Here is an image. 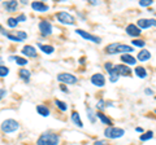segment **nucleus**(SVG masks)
Listing matches in <instances>:
<instances>
[{
    "instance_id": "obj_7",
    "label": "nucleus",
    "mask_w": 156,
    "mask_h": 145,
    "mask_svg": "<svg viewBox=\"0 0 156 145\" xmlns=\"http://www.w3.org/2000/svg\"><path fill=\"white\" fill-rule=\"evenodd\" d=\"M76 32L78 34V35H81L82 38H83V39H87V40H90V42H92V43H96V44H99V43L101 42V39H100L99 36L92 35V34L87 32V31H85V30H82V29H77Z\"/></svg>"
},
{
    "instance_id": "obj_40",
    "label": "nucleus",
    "mask_w": 156,
    "mask_h": 145,
    "mask_svg": "<svg viewBox=\"0 0 156 145\" xmlns=\"http://www.w3.org/2000/svg\"><path fill=\"white\" fill-rule=\"evenodd\" d=\"M60 89L62 91V92H66V93L69 92V89H68V88H66V87H65L64 84H60Z\"/></svg>"
},
{
    "instance_id": "obj_25",
    "label": "nucleus",
    "mask_w": 156,
    "mask_h": 145,
    "mask_svg": "<svg viewBox=\"0 0 156 145\" xmlns=\"http://www.w3.org/2000/svg\"><path fill=\"white\" fill-rule=\"evenodd\" d=\"M115 66L116 65H113L112 62H105V64H104V69H105V71L108 72L109 75H115Z\"/></svg>"
},
{
    "instance_id": "obj_13",
    "label": "nucleus",
    "mask_w": 156,
    "mask_h": 145,
    "mask_svg": "<svg viewBox=\"0 0 156 145\" xmlns=\"http://www.w3.org/2000/svg\"><path fill=\"white\" fill-rule=\"evenodd\" d=\"M31 8L34 9V11L41 12V13H44V12H47L48 9H50V7H48L46 3H43V2H33L31 3Z\"/></svg>"
},
{
    "instance_id": "obj_12",
    "label": "nucleus",
    "mask_w": 156,
    "mask_h": 145,
    "mask_svg": "<svg viewBox=\"0 0 156 145\" xmlns=\"http://www.w3.org/2000/svg\"><path fill=\"white\" fill-rule=\"evenodd\" d=\"M140 32H142V30H140L136 25H134V23H130V25L126 26V34H128L129 36H131V38L140 36Z\"/></svg>"
},
{
    "instance_id": "obj_1",
    "label": "nucleus",
    "mask_w": 156,
    "mask_h": 145,
    "mask_svg": "<svg viewBox=\"0 0 156 145\" xmlns=\"http://www.w3.org/2000/svg\"><path fill=\"white\" fill-rule=\"evenodd\" d=\"M134 51L133 47L126 46V44H121V43H112L105 47V53L107 55H117V53H131Z\"/></svg>"
},
{
    "instance_id": "obj_3",
    "label": "nucleus",
    "mask_w": 156,
    "mask_h": 145,
    "mask_svg": "<svg viewBox=\"0 0 156 145\" xmlns=\"http://www.w3.org/2000/svg\"><path fill=\"white\" fill-rule=\"evenodd\" d=\"M125 135V131L122 128H120V127H113V126H108L105 130H104V136L107 139H120V137H122Z\"/></svg>"
},
{
    "instance_id": "obj_18",
    "label": "nucleus",
    "mask_w": 156,
    "mask_h": 145,
    "mask_svg": "<svg viewBox=\"0 0 156 145\" xmlns=\"http://www.w3.org/2000/svg\"><path fill=\"white\" fill-rule=\"evenodd\" d=\"M151 59V53L147 51V49H142L139 53H138V56H136V60H139L140 62H143V61H147Z\"/></svg>"
},
{
    "instance_id": "obj_45",
    "label": "nucleus",
    "mask_w": 156,
    "mask_h": 145,
    "mask_svg": "<svg viewBox=\"0 0 156 145\" xmlns=\"http://www.w3.org/2000/svg\"><path fill=\"white\" fill-rule=\"evenodd\" d=\"M155 113H156V109H155Z\"/></svg>"
},
{
    "instance_id": "obj_43",
    "label": "nucleus",
    "mask_w": 156,
    "mask_h": 145,
    "mask_svg": "<svg viewBox=\"0 0 156 145\" xmlns=\"http://www.w3.org/2000/svg\"><path fill=\"white\" fill-rule=\"evenodd\" d=\"M85 61H86V59H85V57H82V59L80 60V62H81V64H83V62H85Z\"/></svg>"
},
{
    "instance_id": "obj_22",
    "label": "nucleus",
    "mask_w": 156,
    "mask_h": 145,
    "mask_svg": "<svg viewBox=\"0 0 156 145\" xmlns=\"http://www.w3.org/2000/svg\"><path fill=\"white\" fill-rule=\"evenodd\" d=\"M96 118L98 119H100V122L101 123H104V124H108V126H112V120L107 117V115L104 113H101V112H98L96 113Z\"/></svg>"
},
{
    "instance_id": "obj_4",
    "label": "nucleus",
    "mask_w": 156,
    "mask_h": 145,
    "mask_svg": "<svg viewBox=\"0 0 156 145\" xmlns=\"http://www.w3.org/2000/svg\"><path fill=\"white\" fill-rule=\"evenodd\" d=\"M55 17L57 18L58 22H61L62 25H74L76 23V18L72 16L70 13H68L65 11H61V12H57L55 14Z\"/></svg>"
},
{
    "instance_id": "obj_9",
    "label": "nucleus",
    "mask_w": 156,
    "mask_h": 145,
    "mask_svg": "<svg viewBox=\"0 0 156 145\" xmlns=\"http://www.w3.org/2000/svg\"><path fill=\"white\" fill-rule=\"evenodd\" d=\"M115 75H121V76H130L131 75V69L128 65H116L115 66Z\"/></svg>"
},
{
    "instance_id": "obj_35",
    "label": "nucleus",
    "mask_w": 156,
    "mask_h": 145,
    "mask_svg": "<svg viewBox=\"0 0 156 145\" xmlns=\"http://www.w3.org/2000/svg\"><path fill=\"white\" fill-rule=\"evenodd\" d=\"M96 108L98 109H100V110H103L104 108H105V103H104V100H99V101H98V104H96Z\"/></svg>"
},
{
    "instance_id": "obj_46",
    "label": "nucleus",
    "mask_w": 156,
    "mask_h": 145,
    "mask_svg": "<svg viewBox=\"0 0 156 145\" xmlns=\"http://www.w3.org/2000/svg\"><path fill=\"white\" fill-rule=\"evenodd\" d=\"M155 70H156V69H155Z\"/></svg>"
},
{
    "instance_id": "obj_28",
    "label": "nucleus",
    "mask_w": 156,
    "mask_h": 145,
    "mask_svg": "<svg viewBox=\"0 0 156 145\" xmlns=\"http://www.w3.org/2000/svg\"><path fill=\"white\" fill-rule=\"evenodd\" d=\"M7 25L9 26V27H12V29H14L17 25H18V21H17V18L16 17H9L8 20H7Z\"/></svg>"
},
{
    "instance_id": "obj_11",
    "label": "nucleus",
    "mask_w": 156,
    "mask_h": 145,
    "mask_svg": "<svg viewBox=\"0 0 156 145\" xmlns=\"http://www.w3.org/2000/svg\"><path fill=\"white\" fill-rule=\"evenodd\" d=\"M136 26H138L140 30H142V29H148L151 26L156 27V20H154V18H140V20H138Z\"/></svg>"
},
{
    "instance_id": "obj_24",
    "label": "nucleus",
    "mask_w": 156,
    "mask_h": 145,
    "mask_svg": "<svg viewBox=\"0 0 156 145\" xmlns=\"http://www.w3.org/2000/svg\"><path fill=\"white\" fill-rule=\"evenodd\" d=\"M9 60H14L20 66H26L29 64V61L26 59H23V57H20V56H11V57H9Z\"/></svg>"
},
{
    "instance_id": "obj_44",
    "label": "nucleus",
    "mask_w": 156,
    "mask_h": 145,
    "mask_svg": "<svg viewBox=\"0 0 156 145\" xmlns=\"http://www.w3.org/2000/svg\"><path fill=\"white\" fill-rule=\"evenodd\" d=\"M155 100H156V96H155Z\"/></svg>"
},
{
    "instance_id": "obj_42",
    "label": "nucleus",
    "mask_w": 156,
    "mask_h": 145,
    "mask_svg": "<svg viewBox=\"0 0 156 145\" xmlns=\"http://www.w3.org/2000/svg\"><path fill=\"white\" fill-rule=\"evenodd\" d=\"M7 95V91L5 89H4V88H2V99L4 97V96H5Z\"/></svg>"
},
{
    "instance_id": "obj_32",
    "label": "nucleus",
    "mask_w": 156,
    "mask_h": 145,
    "mask_svg": "<svg viewBox=\"0 0 156 145\" xmlns=\"http://www.w3.org/2000/svg\"><path fill=\"white\" fill-rule=\"evenodd\" d=\"M8 72H9V69H8V67H5L4 65L0 66V76H2V78L7 76V75H8Z\"/></svg>"
},
{
    "instance_id": "obj_38",
    "label": "nucleus",
    "mask_w": 156,
    "mask_h": 145,
    "mask_svg": "<svg viewBox=\"0 0 156 145\" xmlns=\"http://www.w3.org/2000/svg\"><path fill=\"white\" fill-rule=\"evenodd\" d=\"M16 18H17V21H18V22L26 21V16H25V14H20V16H17Z\"/></svg>"
},
{
    "instance_id": "obj_36",
    "label": "nucleus",
    "mask_w": 156,
    "mask_h": 145,
    "mask_svg": "<svg viewBox=\"0 0 156 145\" xmlns=\"http://www.w3.org/2000/svg\"><path fill=\"white\" fill-rule=\"evenodd\" d=\"M119 78H120L119 75H109V82L111 83H116V82L119 80Z\"/></svg>"
},
{
    "instance_id": "obj_5",
    "label": "nucleus",
    "mask_w": 156,
    "mask_h": 145,
    "mask_svg": "<svg viewBox=\"0 0 156 145\" xmlns=\"http://www.w3.org/2000/svg\"><path fill=\"white\" fill-rule=\"evenodd\" d=\"M18 128H20V124L14 119H5L2 123V131L5 133H12L14 131H17Z\"/></svg>"
},
{
    "instance_id": "obj_21",
    "label": "nucleus",
    "mask_w": 156,
    "mask_h": 145,
    "mask_svg": "<svg viewBox=\"0 0 156 145\" xmlns=\"http://www.w3.org/2000/svg\"><path fill=\"white\" fill-rule=\"evenodd\" d=\"M37 112L39 115H42V117H48V115H50V109L44 105H37Z\"/></svg>"
},
{
    "instance_id": "obj_23",
    "label": "nucleus",
    "mask_w": 156,
    "mask_h": 145,
    "mask_svg": "<svg viewBox=\"0 0 156 145\" xmlns=\"http://www.w3.org/2000/svg\"><path fill=\"white\" fill-rule=\"evenodd\" d=\"M38 47L41 48V49L44 52L46 55H52V53L55 52V47H52V46H50V44H41V43H39Z\"/></svg>"
},
{
    "instance_id": "obj_16",
    "label": "nucleus",
    "mask_w": 156,
    "mask_h": 145,
    "mask_svg": "<svg viewBox=\"0 0 156 145\" xmlns=\"http://www.w3.org/2000/svg\"><path fill=\"white\" fill-rule=\"evenodd\" d=\"M121 61L125 62V64H128V65H130V66L136 64V59L131 56L130 53H125V55H121Z\"/></svg>"
},
{
    "instance_id": "obj_8",
    "label": "nucleus",
    "mask_w": 156,
    "mask_h": 145,
    "mask_svg": "<svg viewBox=\"0 0 156 145\" xmlns=\"http://www.w3.org/2000/svg\"><path fill=\"white\" fill-rule=\"evenodd\" d=\"M90 80L95 87H99V88H101V87L105 86V76L103 74H100V72H95V74H92Z\"/></svg>"
},
{
    "instance_id": "obj_31",
    "label": "nucleus",
    "mask_w": 156,
    "mask_h": 145,
    "mask_svg": "<svg viewBox=\"0 0 156 145\" xmlns=\"http://www.w3.org/2000/svg\"><path fill=\"white\" fill-rule=\"evenodd\" d=\"M9 40H13V42H22L20 38L16 35V34H12V32H7V35H5Z\"/></svg>"
},
{
    "instance_id": "obj_6",
    "label": "nucleus",
    "mask_w": 156,
    "mask_h": 145,
    "mask_svg": "<svg viewBox=\"0 0 156 145\" xmlns=\"http://www.w3.org/2000/svg\"><path fill=\"white\" fill-rule=\"evenodd\" d=\"M57 80L64 84H76L78 82V78L76 75L70 74V72H61L57 75Z\"/></svg>"
},
{
    "instance_id": "obj_26",
    "label": "nucleus",
    "mask_w": 156,
    "mask_h": 145,
    "mask_svg": "<svg viewBox=\"0 0 156 145\" xmlns=\"http://www.w3.org/2000/svg\"><path fill=\"white\" fill-rule=\"evenodd\" d=\"M154 137V132L152 131H147V132H144V133H142L139 136V140L140 141H147V140H151Z\"/></svg>"
},
{
    "instance_id": "obj_34",
    "label": "nucleus",
    "mask_w": 156,
    "mask_h": 145,
    "mask_svg": "<svg viewBox=\"0 0 156 145\" xmlns=\"http://www.w3.org/2000/svg\"><path fill=\"white\" fill-rule=\"evenodd\" d=\"M151 4H152L151 0H140V2H139V5L140 7H150Z\"/></svg>"
},
{
    "instance_id": "obj_37",
    "label": "nucleus",
    "mask_w": 156,
    "mask_h": 145,
    "mask_svg": "<svg viewBox=\"0 0 156 145\" xmlns=\"http://www.w3.org/2000/svg\"><path fill=\"white\" fill-rule=\"evenodd\" d=\"M94 145H109V144L107 143L105 140H96V141L94 143Z\"/></svg>"
},
{
    "instance_id": "obj_14",
    "label": "nucleus",
    "mask_w": 156,
    "mask_h": 145,
    "mask_svg": "<svg viewBox=\"0 0 156 145\" xmlns=\"http://www.w3.org/2000/svg\"><path fill=\"white\" fill-rule=\"evenodd\" d=\"M22 55L26 57H30V59H35L38 56L37 55V49L33 46H25L22 48Z\"/></svg>"
},
{
    "instance_id": "obj_10",
    "label": "nucleus",
    "mask_w": 156,
    "mask_h": 145,
    "mask_svg": "<svg viewBox=\"0 0 156 145\" xmlns=\"http://www.w3.org/2000/svg\"><path fill=\"white\" fill-rule=\"evenodd\" d=\"M39 31H41V34L43 36H48L52 34V25L48 21L43 20L39 22Z\"/></svg>"
},
{
    "instance_id": "obj_30",
    "label": "nucleus",
    "mask_w": 156,
    "mask_h": 145,
    "mask_svg": "<svg viewBox=\"0 0 156 145\" xmlns=\"http://www.w3.org/2000/svg\"><path fill=\"white\" fill-rule=\"evenodd\" d=\"M131 44H133L134 47H144L146 46V42L144 40H142V39H134L133 42H131Z\"/></svg>"
},
{
    "instance_id": "obj_41",
    "label": "nucleus",
    "mask_w": 156,
    "mask_h": 145,
    "mask_svg": "<svg viewBox=\"0 0 156 145\" xmlns=\"http://www.w3.org/2000/svg\"><path fill=\"white\" fill-rule=\"evenodd\" d=\"M135 131H136V132H140V133H144L142 127H136V128H135Z\"/></svg>"
},
{
    "instance_id": "obj_33",
    "label": "nucleus",
    "mask_w": 156,
    "mask_h": 145,
    "mask_svg": "<svg viewBox=\"0 0 156 145\" xmlns=\"http://www.w3.org/2000/svg\"><path fill=\"white\" fill-rule=\"evenodd\" d=\"M14 34H16V35H17V36H18L21 40H25L26 38H27V34H26L25 31H16Z\"/></svg>"
},
{
    "instance_id": "obj_39",
    "label": "nucleus",
    "mask_w": 156,
    "mask_h": 145,
    "mask_svg": "<svg viewBox=\"0 0 156 145\" xmlns=\"http://www.w3.org/2000/svg\"><path fill=\"white\" fill-rule=\"evenodd\" d=\"M144 93L147 95V96H151V95H154V91L151 89V88H146L144 89Z\"/></svg>"
},
{
    "instance_id": "obj_2",
    "label": "nucleus",
    "mask_w": 156,
    "mask_h": 145,
    "mask_svg": "<svg viewBox=\"0 0 156 145\" xmlns=\"http://www.w3.org/2000/svg\"><path fill=\"white\" fill-rule=\"evenodd\" d=\"M60 143V137L57 133L53 132H44L39 136L37 145H57Z\"/></svg>"
},
{
    "instance_id": "obj_17",
    "label": "nucleus",
    "mask_w": 156,
    "mask_h": 145,
    "mask_svg": "<svg viewBox=\"0 0 156 145\" xmlns=\"http://www.w3.org/2000/svg\"><path fill=\"white\" fill-rule=\"evenodd\" d=\"M18 75H20V78H21L25 83H29V80H30V71H29L27 69H20V71H18Z\"/></svg>"
},
{
    "instance_id": "obj_19",
    "label": "nucleus",
    "mask_w": 156,
    "mask_h": 145,
    "mask_svg": "<svg viewBox=\"0 0 156 145\" xmlns=\"http://www.w3.org/2000/svg\"><path fill=\"white\" fill-rule=\"evenodd\" d=\"M134 72L136 74V76L140 79H144V78H147V71H146V69L143 66H136L135 69H134Z\"/></svg>"
},
{
    "instance_id": "obj_27",
    "label": "nucleus",
    "mask_w": 156,
    "mask_h": 145,
    "mask_svg": "<svg viewBox=\"0 0 156 145\" xmlns=\"http://www.w3.org/2000/svg\"><path fill=\"white\" fill-rule=\"evenodd\" d=\"M55 104L61 112H66L68 110V105L64 103V101H60V100H55Z\"/></svg>"
},
{
    "instance_id": "obj_20",
    "label": "nucleus",
    "mask_w": 156,
    "mask_h": 145,
    "mask_svg": "<svg viewBox=\"0 0 156 145\" xmlns=\"http://www.w3.org/2000/svg\"><path fill=\"white\" fill-rule=\"evenodd\" d=\"M70 118H72L73 123H74L76 126H78L80 128L83 127V123H82V120H81V117H80V114H78L77 112H73L72 115H70Z\"/></svg>"
},
{
    "instance_id": "obj_15",
    "label": "nucleus",
    "mask_w": 156,
    "mask_h": 145,
    "mask_svg": "<svg viewBox=\"0 0 156 145\" xmlns=\"http://www.w3.org/2000/svg\"><path fill=\"white\" fill-rule=\"evenodd\" d=\"M3 7L5 8V11L8 13H13V12L17 11L18 4H17V2H14V0H11V2H4L3 3Z\"/></svg>"
},
{
    "instance_id": "obj_29",
    "label": "nucleus",
    "mask_w": 156,
    "mask_h": 145,
    "mask_svg": "<svg viewBox=\"0 0 156 145\" xmlns=\"http://www.w3.org/2000/svg\"><path fill=\"white\" fill-rule=\"evenodd\" d=\"M86 113H87V118H89V120H90V122H91V123H95V120H96L95 115H96V114H94V113H92L91 108H86Z\"/></svg>"
}]
</instances>
